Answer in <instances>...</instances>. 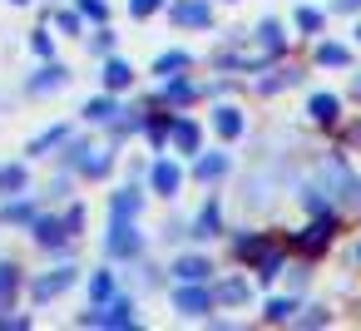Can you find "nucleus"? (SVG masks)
<instances>
[{
  "mask_svg": "<svg viewBox=\"0 0 361 331\" xmlns=\"http://www.w3.org/2000/svg\"><path fill=\"white\" fill-rule=\"evenodd\" d=\"M75 168H80L85 178H104V173L114 168V154H109V149H90V144H85V154H80V163H75Z\"/></svg>",
  "mask_w": 361,
  "mask_h": 331,
  "instance_id": "obj_6",
  "label": "nucleus"
},
{
  "mask_svg": "<svg viewBox=\"0 0 361 331\" xmlns=\"http://www.w3.org/2000/svg\"><path fill=\"white\" fill-rule=\"evenodd\" d=\"M173 277H178V282H203V277H208V262H203V257H178Z\"/></svg>",
  "mask_w": 361,
  "mask_h": 331,
  "instance_id": "obj_18",
  "label": "nucleus"
},
{
  "mask_svg": "<svg viewBox=\"0 0 361 331\" xmlns=\"http://www.w3.org/2000/svg\"><path fill=\"white\" fill-rule=\"evenodd\" d=\"M213 232H218V208L208 203V208L198 213V237H213Z\"/></svg>",
  "mask_w": 361,
  "mask_h": 331,
  "instance_id": "obj_28",
  "label": "nucleus"
},
{
  "mask_svg": "<svg viewBox=\"0 0 361 331\" xmlns=\"http://www.w3.org/2000/svg\"><path fill=\"white\" fill-rule=\"evenodd\" d=\"M169 139H173L178 154H193V149H198V124H193V119H173V124H169Z\"/></svg>",
  "mask_w": 361,
  "mask_h": 331,
  "instance_id": "obj_12",
  "label": "nucleus"
},
{
  "mask_svg": "<svg viewBox=\"0 0 361 331\" xmlns=\"http://www.w3.org/2000/svg\"><path fill=\"white\" fill-rule=\"evenodd\" d=\"M164 99H169V104H188V99H193V85L173 80V85H164Z\"/></svg>",
  "mask_w": 361,
  "mask_h": 331,
  "instance_id": "obj_26",
  "label": "nucleus"
},
{
  "mask_svg": "<svg viewBox=\"0 0 361 331\" xmlns=\"http://www.w3.org/2000/svg\"><path fill=\"white\" fill-rule=\"evenodd\" d=\"M55 25H60L65 35H80V15H75V11H60V15H55Z\"/></svg>",
  "mask_w": 361,
  "mask_h": 331,
  "instance_id": "obj_32",
  "label": "nucleus"
},
{
  "mask_svg": "<svg viewBox=\"0 0 361 331\" xmlns=\"http://www.w3.org/2000/svg\"><path fill=\"white\" fill-rule=\"evenodd\" d=\"M317 60H322V65H346V50H341V45H322Z\"/></svg>",
  "mask_w": 361,
  "mask_h": 331,
  "instance_id": "obj_30",
  "label": "nucleus"
},
{
  "mask_svg": "<svg viewBox=\"0 0 361 331\" xmlns=\"http://www.w3.org/2000/svg\"><path fill=\"white\" fill-rule=\"evenodd\" d=\"M75 277H80L75 267H55V272H45V277H35V282H30V301H40V306H45V301H55V296H65V292L75 287Z\"/></svg>",
  "mask_w": 361,
  "mask_h": 331,
  "instance_id": "obj_3",
  "label": "nucleus"
},
{
  "mask_svg": "<svg viewBox=\"0 0 361 331\" xmlns=\"http://www.w3.org/2000/svg\"><path fill=\"white\" fill-rule=\"evenodd\" d=\"M252 257H257V277H277V272H282V252H272V247H257Z\"/></svg>",
  "mask_w": 361,
  "mask_h": 331,
  "instance_id": "obj_20",
  "label": "nucleus"
},
{
  "mask_svg": "<svg viewBox=\"0 0 361 331\" xmlns=\"http://www.w3.org/2000/svg\"><path fill=\"white\" fill-rule=\"evenodd\" d=\"M104 247H109V257H134V252H139V227H134V218H114Z\"/></svg>",
  "mask_w": 361,
  "mask_h": 331,
  "instance_id": "obj_4",
  "label": "nucleus"
},
{
  "mask_svg": "<svg viewBox=\"0 0 361 331\" xmlns=\"http://www.w3.org/2000/svg\"><path fill=\"white\" fill-rule=\"evenodd\" d=\"M297 25H302V30H322V15H317V11H297Z\"/></svg>",
  "mask_w": 361,
  "mask_h": 331,
  "instance_id": "obj_37",
  "label": "nucleus"
},
{
  "mask_svg": "<svg viewBox=\"0 0 361 331\" xmlns=\"http://www.w3.org/2000/svg\"><path fill=\"white\" fill-rule=\"evenodd\" d=\"M312 119L331 124V119H336V94H312Z\"/></svg>",
  "mask_w": 361,
  "mask_h": 331,
  "instance_id": "obj_21",
  "label": "nucleus"
},
{
  "mask_svg": "<svg viewBox=\"0 0 361 331\" xmlns=\"http://www.w3.org/2000/svg\"><path fill=\"white\" fill-rule=\"evenodd\" d=\"M213 296H218V301H243V296H247V282H223Z\"/></svg>",
  "mask_w": 361,
  "mask_h": 331,
  "instance_id": "obj_29",
  "label": "nucleus"
},
{
  "mask_svg": "<svg viewBox=\"0 0 361 331\" xmlns=\"http://www.w3.org/2000/svg\"><path fill=\"white\" fill-rule=\"evenodd\" d=\"M90 50H94V55H109V50H114V35H109V30H94Z\"/></svg>",
  "mask_w": 361,
  "mask_h": 331,
  "instance_id": "obj_33",
  "label": "nucleus"
},
{
  "mask_svg": "<svg viewBox=\"0 0 361 331\" xmlns=\"http://www.w3.org/2000/svg\"><path fill=\"white\" fill-rule=\"evenodd\" d=\"M30 218H35V203H30V198H20V193H16V198H6V208H0V223H6V227H25Z\"/></svg>",
  "mask_w": 361,
  "mask_h": 331,
  "instance_id": "obj_10",
  "label": "nucleus"
},
{
  "mask_svg": "<svg viewBox=\"0 0 361 331\" xmlns=\"http://www.w3.org/2000/svg\"><path fill=\"white\" fill-rule=\"evenodd\" d=\"M30 242L35 247H50V252H70V232H65V218H55V213H35L30 223Z\"/></svg>",
  "mask_w": 361,
  "mask_h": 331,
  "instance_id": "obj_1",
  "label": "nucleus"
},
{
  "mask_svg": "<svg viewBox=\"0 0 361 331\" xmlns=\"http://www.w3.org/2000/svg\"><path fill=\"white\" fill-rule=\"evenodd\" d=\"M114 296V272H94L90 277V306H99V301H109Z\"/></svg>",
  "mask_w": 361,
  "mask_h": 331,
  "instance_id": "obj_19",
  "label": "nucleus"
},
{
  "mask_svg": "<svg viewBox=\"0 0 361 331\" xmlns=\"http://www.w3.org/2000/svg\"><path fill=\"white\" fill-rule=\"evenodd\" d=\"M65 80H70V70H65V65H55V60H50V65H45V70H40V75H30V85H25V89H30V94H50V89H60V85H65Z\"/></svg>",
  "mask_w": 361,
  "mask_h": 331,
  "instance_id": "obj_8",
  "label": "nucleus"
},
{
  "mask_svg": "<svg viewBox=\"0 0 361 331\" xmlns=\"http://www.w3.org/2000/svg\"><path fill=\"white\" fill-rule=\"evenodd\" d=\"M173 20L178 25H208V6L203 0H183V6H173Z\"/></svg>",
  "mask_w": 361,
  "mask_h": 331,
  "instance_id": "obj_15",
  "label": "nucleus"
},
{
  "mask_svg": "<svg viewBox=\"0 0 361 331\" xmlns=\"http://www.w3.org/2000/svg\"><path fill=\"white\" fill-rule=\"evenodd\" d=\"M11 6H30V0H11Z\"/></svg>",
  "mask_w": 361,
  "mask_h": 331,
  "instance_id": "obj_39",
  "label": "nucleus"
},
{
  "mask_svg": "<svg viewBox=\"0 0 361 331\" xmlns=\"http://www.w3.org/2000/svg\"><path fill=\"white\" fill-rule=\"evenodd\" d=\"M30 50H35L40 60H50V55H55V45H50V35H45V30H40V35H30Z\"/></svg>",
  "mask_w": 361,
  "mask_h": 331,
  "instance_id": "obj_34",
  "label": "nucleus"
},
{
  "mask_svg": "<svg viewBox=\"0 0 361 331\" xmlns=\"http://www.w3.org/2000/svg\"><path fill=\"white\" fill-rule=\"evenodd\" d=\"M213 124H218V134H223V139H238V134H243L238 109H218V119H213Z\"/></svg>",
  "mask_w": 361,
  "mask_h": 331,
  "instance_id": "obj_22",
  "label": "nucleus"
},
{
  "mask_svg": "<svg viewBox=\"0 0 361 331\" xmlns=\"http://www.w3.org/2000/svg\"><path fill=\"white\" fill-rule=\"evenodd\" d=\"M80 227H85V208L75 203V208L65 213V232H70V237H80Z\"/></svg>",
  "mask_w": 361,
  "mask_h": 331,
  "instance_id": "obj_31",
  "label": "nucleus"
},
{
  "mask_svg": "<svg viewBox=\"0 0 361 331\" xmlns=\"http://www.w3.org/2000/svg\"><path fill=\"white\" fill-rule=\"evenodd\" d=\"M228 173V158L223 154H213V158H198V178L208 183V178H223Z\"/></svg>",
  "mask_w": 361,
  "mask_h": 331,
  "instance_id": "obj_23",
  "label": "nucleus"
},
{
  "mask_svg": "<svg viewBox=\"0 0 361 331\" xmlns=\"http://www.w3.org/2000/svg\"><path fill=\"white\" fill-rule=\"evenodd\" d=\"M356 144H361V129H356Z\"/></svg>",
  "mask_w": 361,
  "mask_h": 331,
  "instance_id": "obj_41",
  "label": "nucleus"
},
{
  "mask_svg": "<svg viewBox=\"0 0 361 331\" xmlns=\"http://www.w3.org/2000/svg\"><path fill=\"white\" fill-rule=\"evenodd\" d=\"M326 237H331V213H326V218H322V223H312V227H307V232H302V242H307V247H322V242H326Z\"/></svg>",
  "mask_w": 361,
  "mask_h": 331,
  "instance_id": "obj_24",
  "label": "nucleus"
},
{
  "mask_svg": "<svg viewBox=\"0 0 361 331\" xmlns=\"http://www.w3.org/2000/svg\"><path fill=\"white\" fill-rule=\"evenodd\" d=\"M292 311H297L292 301H272V306H267V321H292Z\"/></svg>",
  "mask_w": 361,
  "mask_h": 331,
  "instance_id": "obj_35",
  "label": "nucleus"
},
{
  "mask_svg": "<svg viewBox=\"0 0 361 331\" xmlns=\"http://www.w3.org/2000/svg\"><path fill=\"white\" fill-rule=\"evenodd\" d=\"M129 80H134V70L124 60H104V89H124Z\"/></svg>",
  "mask_w": 361,
  "mask_h": 331,
  "instance_id": "obj_17",
  "label": "nucleus"
},
{
  "mask_svg": "<svg viewBox=\"0 0 361 331\" xmlns=\"http://www.w3.org/2000/svg\"><path fill=\"white\" fill-rule=\"evenodd\" d=\"M173 306H178L183 316H203V311L213 306V292H208V287H193V282H183V287L173 292Z\"/></svg>",
  "mask_w": 361,
  "mask_h": 331,
  "instance_id": "obj_5",
  "label": "nucleus"
},
{
  "mask_svg": "<svg viewBox=\"0 0 361 331\" xmlns=\"http://www.w3.org/2000/svg\"><path fill=\"white\" fill-rule=\"evenodd\" d=\"M159 6H164V0H129V11H134V15H139V20H144V15H154V11H159Z\"/></svg>",
  "mask_w": 361,
  "mask_h": 331,
  "instance_id": "obj_36",
  "label": "nucleus"
},
{
  "mask_svg": "<svg viewBox=\"0 0 361 331\" xmlns=\"http://www.w3.org/2000/svg\"><path fill=\"white\" fill-rule=\"evenodd\" d=\"M356 40H361V25H356Z\"/></svg>",
  "mask_w": 361,
  "mask_h": 331,
  "instance_id": "obj_40",
  "label": "nucleus"
},
{
  "mask_svg": "<svg viewBox=\"0 0 361 331\" xmlns=\"http://www.w3.org/2000/svg\"><path fill=\"white\" fill-rule=\"evenodd\" d=\"M114 114H119V104H114L109 94H99V99H90V104H85V119H90V124H109Z\"/></svg>",
  "mask_w": 361,
  "mask_h": 331,
  "instance_id": "obj_16",
  "label": "nucleus"
},
{
  "mask_svg": "<svg viewBox=\"0 0 361 331\" xmlns=\"http://www.w3.org/2000/svg\"><path fill=\"white\" fill-rule=\"evenodd\" d=\"M65 139H70V124H55V129H45V134H35V139L25 144V154H30V158H45V154H50V149H60Z\"/></svg>",
  "mask_w": 361,
  "mask_h": 331,
  "instance_id": "obj_9",
  "label": "nucleus"
},
{
  "mask_svg": "<svg viewBox=\"0 0 361 331\" xmlns=\"http://www.w3.org/2000/svg\"><path fill=\"white\" fill-rule=\"evenodd\" d=\"M188 65V55L183 50H169V55H159V75H173V70H183Z\"/></svg>",
  "mask_w": 361,
  "mask_h": 331,
  "instance_id": "obj_27",
  "label": "nucleus"
},
{
  "mask_svg": "<svg viewBox=\"0 0 361 331\" xmlns=\"http://www.w3.org/2000/svg\"><path fill=\"white\" fill-rule=\"evenodd\" d=\"M30 188V168L25 163H0V198H16Z\"/></svg>",
  "mask_w": 361,
  "mask_h": 331,
  "instance_id": "obj_7",
  "label": "nucleus"
},
{
  "mask_svg": "<svg viewBox=\"0 0 361 331\" xmlns=\"http://www.w3.org/2000/svg\"><path fill=\"white\" fill-rule=\"evenodd\" d=\"M80 15L94 20V25H104L109 20V6H104V0H80Z\"/></svg>",
  "mask_w": 361,
  "mask_h": 331,
  "instance_id": "obj_25",
  "label": "nucleus"
},
{
  "mask_svg": "<svg viewBox=\"0 0 361 331\" xmlns=\"http://www.w3.org/2000/svg\"><path fill=\"white\" fill-rule=\"evenodd\" d=\"M139 208H144V198L134 188H124V193L109 198V218H139Z\"/></svg>",
  "mask_w": 361,
  "mask_h": 331,
  "instance_id": "obj_14",
  "label": "nucleus"
},
{
  "mask_svg": "<svg viewBox=\"0 0 361 331\" xmlns=\"http://www.w3.org/2000/svg\"><path fill=\"white\" fill-rule=\"evenodd\" d=\"M336 11H361V0H336Z\"/></svg>",
  "mask_w": 361,
  "mask_h": 331,
  "instance_id": "obj_38",
  "label": "nucleus"
},
{
  "mask_svg": "<svg viewBox=\"0 0 361 331\" xmlns=\"http://www.w3.org/2000/svg\"><path fill=\"white\" fill-rule=\"evenodd\" d=\"M16 292H20V267L11 257H0V311L16 301Z\"/></svg>",
  "mask_w": 361,
  "mask_h": 331,
  "instance_id": "obj_11",
  "label": "nucleus"
},
{
  "mask_svg": "<svg viewBox=\"0 0 361 331\" xmlns=\"http://www.w3.org/2000/svg\"><path fill=\"white\" fill-rule=\"evenodd\" d=\"M149 178H154V188H159L164 198H173V193H178V183H183V173H178L173 163H154V173H149Z\"/></svg>",
  "mask_w": 361,
  "mask_h": 331,
  "instance_id": "obj_13",
  "label": "nucleus"
},
{
  "mask_svg": "<svg viewBox=\"0 0 361 331\" xmlns=\"http://www.w3.org/2000/svg\"><path fill=\"white\" fill-rule=\"evenodd\" d=\"M80 326H134V301L129 296H109V301L90 306L80 316Z\"/></svg>",
  "mask_w": 361,
  "mask_h": 331,
  "instance_id": "obj_2",
  "label": "nucleus"
}]
</instances>
